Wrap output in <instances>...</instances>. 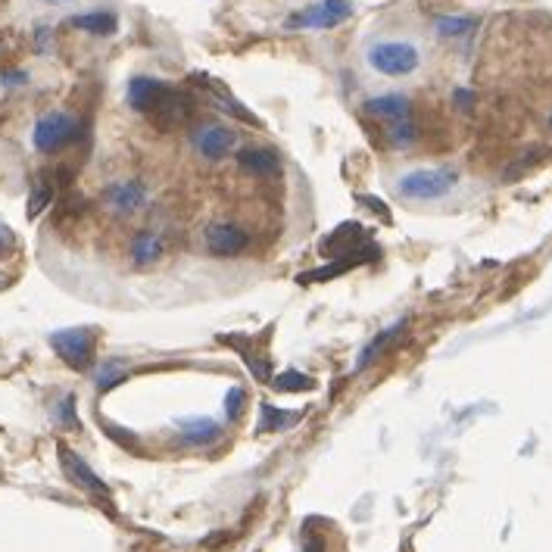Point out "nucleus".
Segmentation results:
<instances>
[{"mask_svg":"<svg viewBox=\"0 0 552 552\" xmlns=\"http://www.w3.org/2000/svg\"><path fill=\"white\" fill-rule=\"evenodd\" d=\"M72 406H75V400H72V397H66V400H63V409H60V415L66 418V425H69V428H75V412H72Z\"/></svg>","mask_w":552,"mask_h":552,"instance_id":"obj_26","label":"nucleus"},{"mask_svg":"<svg viewBox=\"0 0 552 552\" xmlns=\"http://www.w3.org/2000/svg\"><path fill=\"white\" fill-rule=\"evenodd\" d=\"M169 91V85L166 82H160V78H150V75H135L128 82V91H125V97H128V107L131 110H138V113H147L156 100H160L163 94Z\"/></svg>","mask_w":552,"mask_h":552,"instance_id":"obj_13","label":"nucleus"},{"mask_svg":"<svg viewBox=\"0 0 552 552\" xmlns=\"http://www.w3.org/2000/svg\"><path fill=\"white\" fill-rule=\"evenodd\" d=\"M403 328H406V322H397V325H390L384 334H378L375 340H372V344H368L365 350H362V356H359V362H356V368H359V372H362V368H368V365H372L390 344H393V340H397L400 334H403Z\"/></svg>","mask_w":552,"mask_h":552,"instance_id":"obj_17","label":"nucleus"},{"mask_svg":"<svg viewBox=\"0 0 552 552\" xmlns=\"http://www.w3.org/2000/svg\"><path fill=\"white\" fill-rule=\"evenodd\" d=\"M238 144H241L238 131L228 125H219V122H203L191 135V150L206 163L228 160V156H234V150H238Z\"/></svg>","mask_w":552,"mask_h":552,"instance_id":"obj_4","label":"nucleus"},{"mask_svg":"<svg viewBox=\"0 0 552 552\" xmlns=\"http://www.w3.org/2000/svg\"><path fill=\"white\" fill-rule=\"evenodd\" d=\"M191 113H194L191 97L188 94H178L175 88H169L147 110V116L153 119V125H160V128H178V125H184V119H191Z\"/></svg>","mask_w":552,"mask_h":552,"instance_id":"obj_9","label":"nucleus"},{"mask_svg":"<svg viewBox=\"0 0 552 552\" xmlns=\"http://www.w3.org/2000/svg\"><path fill=\"white\" fill-rule=\"evenodd\" d=\"M353 16L350 0H315V4L297 10L287 16V29H337L340 22H347Z\"/></svg>","mask_w":552,"mask_h":552,"instance_id":"obj_6","label":"nucleus"},{"mask_svg":"<svg viewBox=\"0 0 552 552\" xmlns=\"http://www.w3.org/2000/svg\"><path fill=\"white\" fill-rule=\"evenodd\" d=\"M387 138H390L393 147H412L415 138H418V125H415V119L409 116V119H400V122H390V125H387Z\"/></svg>","mask_w":552,"mask_h":552,"instance_id":"obj_19","label":"nucleus"},{"mask_svg":"<svg viewBox=\"0 0 552 552\" xmlns=\"http://www.w3.org/2000/svg\"><path fill=\"white\" fill-rule=\"evenodd\" d=\"M103 203H107V209H113L116 216H131V213H141V209L150 203V194L144 188V181H116L107 188V194H103Z\"/></svg>","mask_w":552,"mask_h":552,"instance_id":"obj_8","label":"nucleus"},{"mask_svg":"<svg viewBox=\"0 0 552 552\" xmlns=\"http://www.w3.org/2000/svg\"><path fill=\"white\" fill-rule=\"evenodd\" d=\"M66 25H72V29H78V32H88V35L107 38V35L116 32L119 19H116V13H110V10H97V13H78V16H69Z\"/></svg>","mask_w":552,"mask_h":552,"instance_id":"obj_15","label":"nucleus"},{"mask_svg":"<svg viewBox=\"0 0 552 552\" xmlns=\"http://www.w3.org/2000/svg\"><path fill=\"white\" fill-rule=\"evenodd\" d=\"M294 422H300V412H281L275 406H262V431H281V428H291Z\"/></svg>","mask_w":552,"mask_h":552,"instance_id":"obj_20","label":"nucleus"},{"mask_svg":"<svg viewBox=\"0 0 552 552\" xmlns=\"http://www.w3.org/2000/svg\"><path fill=\"white\" fill-rule=\"evenodd\" d=\"M163 256V238L153 231H138L135 241H131V262H135L138 269H147L153 262H160Z\"/></svg>","mask_w":552,"mask_h":552,"instance_id":"obj_16","label":"nucleus"},{"mask_svg":"<svg viewBox=\"0 0 552 552\" xmlns=\"http://www.w3.org/2000/svg\"><path fill=\"white\" fill-rule=\"evenodd\" d=\"M365 63L368 69L384 78H406L422 66V50H418V44L403 41V38H384V41L368 44Z\"/></svg>","mask_w":552,"mask_h":552,"instance_id":"obj_1","label":"nucleus"},{"mask_svg":"<svg viewBox=\"0 0 552 552\" xmlns=\"http://www.w3.org/2000/svg\"><path fill=\"white\" fill-rule=\"evenodd\" d=\"M44 4H50V7H72V4H78V0H44Z\"/></svg>","mask_w":552,"mask_h":552,"instance_id":"obj_28","label":"nucleus"},{"mask_svg":"<svg viewBox=\"0 0 552 552\" xmlns=\"http://www.w3.org/2000/svg\"><path fill=\"white\" fill-rule=\"evenodd\" d=\"M459 184L456 169H415L400 175L397 194L406 200H437L446 197Z\"/></svg>","mask_w":552,"mask_h":552,"instance_id":"obj_2","label":"nucleus"},{"mask_svg":"<svg viewBox=\"0 0 552 552\" xmlns=\"http://www.w3.org/2000/svg\"><path fill=\"white\" fill-rule=\"evenodd\" d=\"M78 135H82V122H78L75 116H69V113H60L57 110V113H47V116H41L35 122V128H32V144L41 153H57V150L75 144Z\"/></svg>","mask_w":552,"mask_h":552,"instance_id":"obj_3","label":"nucleus"},{"mask_svg":"<svg viewBox=\"0 0 552 552\" xmlns=\"http://www.w3.org/2000/svg\"><path fill=\"white\" fill-rule=\"evenodd\" d=\"M275 387L284 390V393H300V390H309L312 387V378L309 375H300V372H284L281 378H275Z\"/></svg>","mask_w":552,"mask_h":552,"instance_id":"obj_23","label":"nucleus"},{"mask_svg":"<svg viewBox=\"0 0 552 552\" xmlns=\"http://www.w3.org/2000/svg\"><path fill=\"white\" fill-rule=\"evenodd\" d=\"M54 194H57V184H54V181H41V184H35L32 194H29V219L41 216L44 209L50 206V200H54Z\"/></svg>","mask_w":552,"mask_h":552,"instance_id":"obj_21","label":"nucleus"},{"mask_svg":"<svg viewBox=\"0 0 552 552\" xmlns=\"http://www.w3.org/2000/svg\"><path fill=\"white\" fill-rule=\"evenodd\" d=\"M365 113L378 119V122H400V119H409L412 116V100L406 94H378L372 100H365Z\"/></svg>","mask_w":552,"mask_h":552,"instance_id":"obj_12","label":"nucleus"},{"mask_svg":"<svg viewBox=\"0 0 552 552\" xmlns=\"http://www.w3.org/2000/svg\"><path fill=\"white\" fill-rule=\"evenodd\" d=\"M50 347L54 353L75 372H85L94 362V350H97V334L91 328H66V331H54L50 334Z\"/></svg>","mask_w":552,"mask_h":552,"instance_id":"obj_5","label":"nucleus"},{"mask_svg":"<svg viewBox=\"0 0 552 552\" xmlns=\"http://www.w3.org/2000/svg\"><path fill=\"white\" fill-rule=\"evenodd\" d=\"M253 244L250 238V231L238 222H209L203 228V247L209 256H216V259H234V256H241L247 253Z\"/></svg>","mask_w":552,"mask_h":552,"instance_id":"obj_7","label":"nucleus"},{"mask_svg":"<svg viewBox=\"0 0 552 552\" xmlns=\"http://www.w3.org/2000/svg\"><path fill=\"white\" fill-rule=\"evenodd\" d=\"M60 465H63V471H66V478L75 484V487H82L85 493H91V496H97V499H110V487L103 484L94 471H91V465L82 459V456H75L69 446H60Z\"/></svg>","mask_w":552,"mask_h":552,"instance_id":"obj_10","label":"nucleus"},{"mask_svg":"<svg viewBox=\"0 0 552 552\" xmlns=\"http://www.w3.org/2000/svg\"><path fill=\"white\" fill-rule=\"evenodd\" d=\"M244 400H247L244 387H231L228 397H225V415H228V418H238V415L244 412Z\"/></svg>","mask_w":552,"mask_h":552,"instance_id":"obj_24","label":"nucleus"},{"mask_svg":"<svg viewBox=\"0 0 552 552\" xmlns=\"http://www.w3.org/2000/svg\"><path fill=\"white\" fill-rule=\"evenodd\" d=\"M13 247V234L7 225H0V250H10Z\"/></svg>","mask_w":552,"mask_h":552,"instance_id":"obj_27","label":"nucleus"},{"mask_svg":"<svg viewBox=\"0 0 552 552\" xmlns=\"http://www.w3.org/2000/svg\"><path fill=\"white\" fill-rule=\"evenodd\" d=\"M94 381H97V387H100V390L116 387V384H122V381H125V368H122L119 362H103V365L97 368Z\"/></svg>","mask_w":552,"mask_h":552,"instance_id":"obj_22","label":"nucleus"},{"mask_svg":"<svg viewBox=\"0 0 552 552\" xmlns=\"http://www.w3.org/2000/svg\"><path fill=\"white\" fill-rule=\"evenodd\" d=\"M434 25L443 38H465L475 32V19H468V16H437Z\"/></svg>","mask_w":552,"mask_h":552,"instance_id":"obj_18","label":"nucleus"},{"mask_svg":"<svg viewBox=\"0 0 552 552\" xmlns=\"http://www.w3.org/2000/svg\"><path fill=\"white\" fill-rule=\"evenodd\" d=\"M306 552H322V543H312V546H306Z\"/></svg>","mask_w":552,"mask_h":552,"instance_id":"obj_29","label":"nucleus"},{"mask_svg":"<svg viewBox=\"0 0 552 552\" xmlns=\"http://www.w3.org/2000/svg\"><path fill=\"white\" fill-rule=\"evenodd\" d=\"M103 428H107V434L116 437L122 446H131V450H138V437H135V434H128V431H122V428H116V425H103Z\"/></svg>","mask_w":552,"mask_h":552,"instance_id":"obj_25","label":"nucleus"},{"mask_svg":"<svg viewBox=\"0 0 552 552\" xmlns=\"http://www.w3.org/2000/svg\"><path fill=\"white\" fill-rule=\"evenodd\" d=\"M178 434H181L184 443L206 446V443L219 440L222 425L213 422V418H206V415H194V418H181V422H178Z\"/></svg>","mask_w":552,"mask_h":552,"instance_id":"obj_14","label":"nucleus"},{"mask_svg":"<svg viewBox=\"0 0 552 552\" xmlns=\"http://www.w3.org/2000/svg\"><path fill=\"white\" fill-rule=\"evenodd\" d=\"M238 166L247 175H259V178H275L281 172V156L275 147H259L250 144L244 150H238Z\"/></svg>","mask_w":552,"mask_h":552,"instance_id":"obj_11","label":"nucleus"}]
</instances>
